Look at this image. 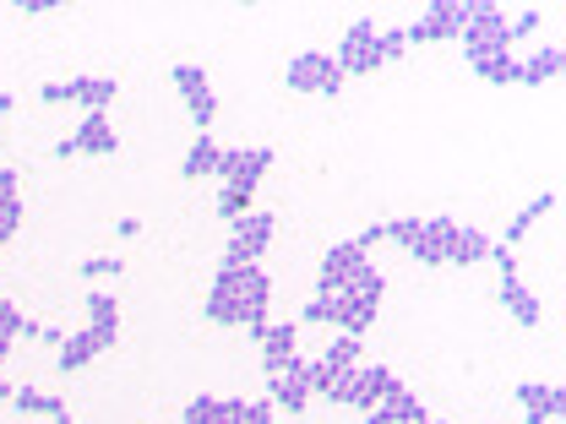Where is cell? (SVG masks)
<instances>
[{
  "mask_svg": "<svg viewBox=\"0 0 566 424\" xmlns=\"http://www.w3.org/2000/svg\"><path fill=\"white\" fill-rule=\"evenodd\" d=\"M268 305H273V278L262 267H218V278L202 299V316L213 326H240L251 343H262Z\"/></svg>",
  "mask_w": 566,
  "mask_h": 424,
  "instance_id": "1",
  "label": "cell"
},
{
  "mask_svg": "<svg viewBox=\"0 0 566 424\" xmlns=\"http://www.w3.org/2000/svg\"><path fill=\"white\" fill-rule=\"evenodd\" d=\"M463 55L468 66L479 60H496V55H512V38H507V11L490 5V0H463Z\"/></svg>",
  "mask_w": 566,
  "mask_h": 424,
  "instance_id": "2",
  "label": "cell"
},
{
  "mask_svg": "<svg viewBox=\"0 0 566 424\" xmlns=\"http://www.w3.org/2000/svg\"><path fill=\"white\" fill-rule=\"evenodd\" d=\"M273 234H279V218H273V213H262V207H251V213L235 224L229 245H224V267H262V256H268Z\"/></svg>",
  "mask_w": 566,
  "mask_h": 424,
  "instance_id": "3",
  "label": "cell"
},
{
  "mask_svg": "<svg viewBox=\"0 0 566 424\" xmlns=\"http://www.w3.org/2000/svg\"><path fill=\"white\" fill-rule=\"evenodd\" d=\"M283 82H288V93H316V99H338V93H343V71L332 66L327 49H305V55H294L288 71H283Z\"/></svg>",
  "mask_w": 566,
  "mask_h": 424,
  "instance_id": "4",
  "label": "cell"
},
{
  "mask_svg": "<svg viewBox=\"0 0 566 424\" xmlns=\"http://www.w3.org/2000/svg\"><path fill=\"white\" fill-rule=\"evenodd\" d=\"M44 104H82L88 115H110V104L121 99L115 77H71V82H44L38 88Z\"/></svg>",
  "mask_w": 566,
  "mask_h": 424,
  "instance_id": "5",
  "label": "cell"
},
{
  "mask_svg": "<svg viewBox=\"0 0 566 424\" xmlns=\"http://www.w3.org/2000/svg\"><path fill=\"white\" fill-rule=\"evenodd\" d=\"M332 66L343 71V82L349 77H376L382 71V49H376V22H349V33L338 38V49H332Z\"/></svg>",
  "mask_w": 566,
  "mask_h": 424,
  "instance_id": "6",
  "label": "cell"
},
{
  "mask_svg": "<svg viewBox=\"0 0 566 424\" xmlns=\"http://www.w3.org/2000/svg\"><path fill=\"white\" fill-rule=\"evenodd\" d=\"M174 93L185 104V115L196 121V137H207V126L218 121V99H213V82L202 66H174Z\"/></svg>",
  "mask_w": 566,
  "mask_h": 424,
  "instance_id": "7",
  "label": "cell"
},
{
  "mask_svg": "<svg viewBox=\"0 0 566 424\" xmlns=\"http://www.w3.org/2000/svg\"><path fill=\"white\" fill-rule=\"evenodd\" d=\"M115 158L121 152V137H115V121L110 115H82V126L66 141H55V158Z\"/></svg>",
  "mask_w": 566,
  "mask_h": 424,
  "instance_id": "8",
  "label": "cell"
},
{
  "mask_svg": "<svg viewBox=\"0 0 566 424\" xmlns=\"http://www.w3.org/2000/svg\"><path fill=\"white\" fill-rule=\"evenodd\" d=\"M268 169H273V147H224V158H218V180L235 191H251V196Z\"/></svg>",
  "mask_w": 566,
  "mask_h": 424,
  "instance_id": "9",
  "label": "cell"
},
{
  "mask_svg": "<svg viewBox=\"0 0 566 424\" xmlns=\"http://www.w3.org/2000/svg\"><path fill=\"white\" fill-rule=\"evenodd\" d=\"M115 343H121V326H82V332H71V337L55 348V359H60V370L71 376V370L93 365L99 354H110Z\"/></svg>",
  "mask_w": 566,
  "mask_h": 424,
  "instance_id": "10",
  "label": "cell"
},
{
  "mask_svg": "<svg viewBox=\"0 0 566 424\" xmlns=\"http://www.w3.org/2000/svg\"><path fill=\"white\" fill-rule=\"evenodd\" d=\"M457 33H463V0H435L404 27L409 44H441V38H457Z\"/></svg>",
  "mask_w": 566,
  "mask_h": 424,
  "instance_id": "11",
  "label": "cell"
},
{
  "mask_svg": "<svg viewBox=\"0 0 566 424\" xmlns=\"http://www.w3.org/2000/svg\"><path fill=\"white\" fill-rule=\"evenodd\" d=\"M310 359H288L279 376H268V409L273 414H299L310 403Z\"/></svg>",
  "mask_w": 566,
  "mask_h": 424,
  "instance_id": "12",
  "label": "cell"
},
{
  "mask_svg": "<svg viewBox=\"0 0 566 424\" xmlns=\"http://www.w3.org/2000/svg\"><path fill=\"white\" fill-rule=\"evenodd\" d=\"M404 381L387 370V365H360L354 370V392H349V409H360V414H371V409H382L393 392H398Z\"/></svg>",
  "mask_w": 566,
  "mask_h": 424,
  "instance_id": "13",
  "label": "cell"
},
{
  "mask_svg": "<svg viewBox=\"0 0 566 424\" xmlns=\"http://www.w3.org/2000/svg\"><path fill=\"white\" fill-rule=\"evenodd\" d=\"M518 403H523V424H556L566 414V392L556 381H523Z\"/></svg>",
  "mask_w": 566,
  "mask_h": 424,
  "instance_id": "14",
  "label": "cell"
},
{
  "mask_svg": "<svg viewBox=\"0 0 566 424\" xmlns=\"http://www.w3.org/2000/svg\"><path fill=\"white\" fill-rule=\"evenodd\" d=\"M371 256L354 245V240H343V245H332V251H321V273H316V288H349L354 273L365 267Z\"/></svg>",
  "mask_w": 566,
  "mask_h": 424,
  "instance_id": "15",
  "label": "cell"
},
{
  "mask_svg": "<svg viewBox=\"0 0 566 424\" xmlns=\"http://www.w3.org/2000/svg\"><path fill=\"white\" fill-rule=\"evenodd\" d=\"M288 359H299V321H268V332H262V370L279 376Z\"/></svg>",
  "mask_w": 566,
  "mask_h": 424,
  "instance_id": "16",
  "label": "cell"
},
{
  "mask_svg": "<svg viewBox=\"0 0 566 424\" xmlns=\"http://www.w3.org/2000/svg\"><path fill=\"white\" fill-rule=\"evenodd\" d=\"M452 234H457V224H452V218H424V224H420V240L409 245V256H415V262H424V267H446Z\"/></svg>",
  "mask_w": 566,
  "mask_h": 424,
  "instance_id": "17",
  "label": "cell"
},
{
  "mask_svg": "<svg viewBox=\"0 0 566 424\" xmlns=\"http://www.w3.org/2000/svg\"><path fill=\"white\" fill-rule=\"evenodd\" d=\"M310 398H321V403H349V392H354V370H327V365H310Z\"/></svg>",
  "mask_w": 566,
  "mask_h": 424,
  "instance_id": "18",
  "label": "cell"
},
{
  "mask_svg": "<svg viewBox=\"0 0 566 424\" xmlns=\"http://www.w3.org/2000/svg\"><path fill=\"white\" fill-rule=\"evenodd\" d=\"M501 305H507V316L518 321V326H540V299L523 288V278H501Z\"/></svg>",
  "mask_w": 566,
  "mask_h": 424,
  "instance_id": "19",
  "label": "cell"
},
{
  "mask_svg": "<svg viewBox=\"0 0 566 424\" xmlns=\"http://www.w3.org/2000/svg\"><path fill=\"white\" fill-rule=\"evenodd\" d=\"M485 256H490V240H485L474 224H457L452 251H446V267H474V262H485Z\"/></svg>",
  "mask_w": 566,
  "mask_h": 424,
  "instance_id": "20",
  "label": "cell"
},
{
  "mask_svg": "<svg viewBox=\"0 0 566 424\" xmlns=\"http://www.w3.org/2000/svg\"><path fill=\"white\" fill-rule=\"evenodd\" d=\"M218 158H224V147L213 137H196L191 147H185V163H180V174L185 180H213L218 174Z\"/></svg>",
  "mask_w": 566,
  "mask_h": 424,
  "instance_id": "21",
  "label": "cell"
},
{
  "mask_svg": "<svg viewBox=\"0 0 566 424\" xmlns=\"http://www.w3.org/2000/svg\"><path fill=\"white\" fill-rule=\"evenodd\" d=\"M566 66L562 44H545V49H534V60H523V88H545V82H556Z\"/></svg>",
  "mask_w": 566,
  "mask_h": 424,
  "instance_id": "22",
  "label": "cell"
},
{
  "mask_svg": "<svg viewBox=\"0 0 566 424\" xmlns=\"http://www.w3.org/2000/svg\"><path fill=\"white\" fill-rule=\"evenodd\" d=\"M338 316H343V288H316L299 310V321H310V326H338Z\"/></svg>",
  "mask_w": 566,
  "mask_h": 424,
  "instance_id": "23",
  "label": "cell"
},
{
  "mask_svg": "<svg viewBox=\"0 0 566 424\" xmlns=\"http://www.w3.org/2000/svg\"><path fill=\"white\" fill-rule=\"evenodd\" d=\"M360 348H365V337L338 332V337H327V348H321V359H316V365H327V370H360V365H365V359H360Z\"/></svg>",
  "mask_w": 566,
  "mask_h": 424,
  "instance_id": "24",
  "label": "cell"
},
{
  "mask_svg": "<svg viewBox=\"0 0 566 424\" xmlns=\"http://www.w3.org/2000/svg\"><path fill=\"white\" fill-rule=\"evenodd\" d=\"M11 403H16V414H27V420H55V414H66V403H60L55 392H38V387H16Z\"/></svg>",
  "mask_w": 566,
  "mask_h": 424,
  "instance_id": "25",
  "label": "cell"
},
{
  "mask_svg": "<svg viewBox=\"0 0 566 424\" xmlns=\"http://www.w3.org/2000/svg\"><path fill=\"white\" fill-rule=\"evenodd\" d=\"M545 213H556V191H540V196H534V202H529V207H523V213L507 224V240H501V245H518V240H523V234H529V229L545 218Z\"/></svg>",
  "mask_w": 566,
  "mask_h": 424,
  "instance_id": "26",
  "label": "cell"
},
{
  "mask_svg": "<svg viewBox=\"0 0 566 424\" xmlns=\"http://www.w3.org/2000/svg\"><path fill=\"white\" fill-rule=\"evenodd\" d=\"M474 77H479V82H490V88H507V82H523V60L496 55V60H479V66H474Z\"/></svg>",
  "mask_w": 566,
  "mask_h": 424,
  "instance_id": "27",
  "label": "cell"
},
{
  "mask_svg": "<svg viewBox=\"0 0 566 424\" xmlns=\"http://www.w3.org/2000/svg\"><path fill=\"white\" fill-rule=\"evenodd\" d=\"M38 332H44V326H38V321H27V316H22V310H16V305H11V299L0 294V343H16V337H38Z\"/></svg>",
  "mask_w": 566,
  "mask_h": 424,
  "instance_id": "28",
  "label": "cell"
},
{
  "mask_svg": "<svg viewBox=\"0 0 566 424\" xmlns=\"http://www.w3.org/2000/svg\"><path fill=\"white\" fill-rule=\"evenodd\" d=\"M218 424H279L268 403H246V398H224V420Z\"/></svg>",
  "mask_w": 566,
  "mask_h": 424,
  "instance_id": "29",
  "label": "cell"
},
{
  "mask_svg": "<svg viewBox=\"0 0 566 424\" xmlns=\"http://www.w3.org/2000/svg\"><path fill=\"white\" fill-rule=\"evenodd\" d=\"M382 409H387V414H393L398 424H424V420H430V414H424V403L415 398V392H409V387H398V392H393Z\"/></svg>",
  "mask_w": 566,
  "mask_h": 424,
  "instance_id": "30",
  "label": "cell"
},
{
  "mask_svg": "<svg viewBox=\"0 0 566 424\" xmlns=\"http://www.w3.org/2000/svg\"><path fill=\"white\" fill-rule=\"evenodd\" d=\"M251 207H257V196H251V191H235V185H224V191H218V218H224V224H240Z\"/></svg>",
  "mask_w": 566,
  "mask_h": 424,
  "instance_id": "31",
  "label": "cell"
},
{
  "mask_svg": "<svg viewBox=\"0 0 566 424\" xmlns=\"http://www.w3.org/2000/svg\"><path fill=\"white\" fill-rule=\"evenodd\" d=\"M88 326H121V299L115 294H88Z\"/></svg>",
  "mask_w": 566,
  "mask_h": 424,
  "instance_id": "32",
  "label": "cell"
},
{
  "mask_svg": "<svg viewBox=\"0 0 566 424\" xmlns=\"http://www.w3.org/2000/svg\"><path fill=\"white\" fill-rule=\"evenodd\" d=\"M218 420H224V398H207V392L191 398L185 414H180V424H218Z\"/></svg>",
  "mask_w": 566,
  "mask_h": 424,
  "instance_id": "33",
  "label": "cell"
},
{
  "mask_svg": "<svg viewBox=\"0 0 566 424\" xmlns=\"http://www.w3.org/2000/svg\"><path fill=\"white\" fill-rule=\"evenodd\" d=\"M82 278H88V283L126 278V262H121V256H88V262H82Z\"/></svg>",
  "mask_w": 566,
  "mask_h": 424,
  "instance_id": "34",
  "label": "cell"
},
{
  "mask_svg": "<svg viewBox=\"0 0 566 424\" xmlns=\"http://www.w3.org/2000/svg\"><path fill=\"white\" fill-rule=\"evenodd\" d=\"M376 49H382V66H393L404 49H409V38H404V27H376Z\"/></svg>",
  "mask_w": 566,
  "mask_h": 424,
  "instance_id": "35",
  "label": "cell"
},
{
  "mask_svg": "<svg viewBox=\"0 0 566 424\" xmlns=\"http://www.w3.org/2000/svg\"><path fill=\"white\" fill-rule=\"evenodd\" d=\"M22 229V196H11V202H0V251H5V240Z\"/></svg>",
  "mask_w": 566,
  "mask_h": 424,
  "instance_id": "36",
  "label": "cell"
},
{
  "mask_svg": "<svg viewBox=\"0 0 566 424\" xmlns=\"http://www.w3.org/2000/svg\"><path fill=\"white\" fill-rule=\"evenodd\" d=\"M420 224H424V218H393V224H387V240L409 251V245L420 240Z\"/></svg>",
  "mask_w": 566,
  "mask_h": 424,
  "instance_id": "37",
  "label": "cell"
},
{
  "mask_svg": "<svg viewBox=\"0 0 566 424\" xmlns=\"http://www.w3.org/2000/svg\"><path fill=\"white\" fill-rule=\"evenodd\" d=\"M540 22H545V16L529 5V11H518V16L507 22V38H529V33H540Z\"/></svg>",
  "mask_w": 566,
  "mask_h": 424,
  "instance_id": "38",
  "label": "cell"
},
{
  "mask_svg": "<svg viewBox=\"0 0 566 424\" xmlns=\"http://www.w3.org/2000/svg\"><path fill=\"white\" fill-rule=\"evenodd\" d=\"M490 262H496L501 278H518V256H512V245H490Z\"/></svg>",
  "mask_w": 566,
  "mask_h": 424,
  "instance_id": "39",
  "label": "cell"
},
{
  "mask_svg": "<svg viewBox=\"0 0 566 424\" xmlns=\"http://www.w3.org/2000/svg\"><path fill=\"white\" fill-rule=\"evenodd\" d=\"M11 196H22V180H16L11 163H0V202H11Z\"/></svg>",
  "mask_w": 566,
  "mask_h": 424,
  "instance_id": "40",
  "label": "cell"
},
{
  "mask_svg": "<svg viewBox=\"0 0 566 424\" xmlns=\"http://www.w3.org/2000/svg\"><path fill=\"white\" fill-rule=\"evenodd\" d=\"M382 240H387V224H371V229H365V234H360L354 245H360V251H376Z\"/></svg>",
  "mask_w": 566,
  "mask_h": 424,
  "instance_id": "41",
  "label": "cell"
},
{
  "mask_svg": "<svg viewBox=\"0 0 566 424\" xmlns=\"http://www.w3.org/2000/svg\"><path fill=\"white\" fill-rule=\"evenodd\" d=\"M11 11H16V16H44V11H49V5H44V0H16V5H11Z\"/></svg>",
  "mask_w": 566,
  "mask_h": 424,
  "instance_id": "42",
  "label": "cell"
},
{
  "mask_svg": "<svg viewBox=\"0 0 566 424\" xmlns=\"http://www.w3.org/2000/svg\"><path fill=\"white\" fill-rule=\"evenodd\" d=\"M38 343H49V348H60V343H66V332H60V326H44V332H38Z\"/></svg>",
  "mask_w": 566,
  "mask_h": 424,
  "instance_id": "43",
  "label": "cell"
},
{
  "mask_svg": "<svg viewBox=\"0 0 566 424\" xmlns=\"http://www.w3.org/2000/svg\"><path fill=\"white\" fill-rule=\"evenodd\" d=\"M365 424H398V420H393L387 409H371V414H365Z\"/></svg>",
  "mask_w": 566,
  "mask_h": 424,
  "instance_id": "44",
  "label": "cell"
},
{
  "mask_svg": "<svg viewBox=\"0 0 566 424\" xmlns=\"http://www.w3.org/2000/svg\"><path fill=\"white\" fill-rule=\"evenodd\" d=\"M11 392H16V387H11V381H5V370H0V403H11Z\"/></svg>",
  "mask_w": 566,
  "mask_h": 424,
  "instance_id": "45",
  "label": "cell"
},
{
  "mask_svg": "<svg viewBox=\"0 0 566 424\" xmlns=\"http://www.w3.org/2000/svg\"><path fill=\"white\" fill-rule=\"evenodd\" d=\"M11 110H16V99H11V93H0V115H11Z\"/></svg>",
  "mask_w": 566,
  "mask_h": 424,
  "instance_id": "46",
  "label": "cell"
},
{
  "mask_svg": "<svg viewBox=\"0 0 566 424\" xmlns=\"http://www.w3.org/2000/svg\"><path fill=\"white\" fill-rule=\"evenodd\" d=\"M5 354H11V343H0V370H5Z\"/></svg>",
  "mask_w": 566,
  "mask_h": 424,
  "instance_id": "47",
  "label": "cell"
},
{
  "mask_svg": "<svg viewBox=\"0 0 566 424\" xmlns=\"http://www.w3.org/2000/svg\"><path fill=\"white\" fill-rule=\"evenodd\" d=\"M55 424H77V420H71V414H55Z\"/></svg>",
  "mask_w": 566,
  "mask_h": 424,
  "instance_id": "48",
  "label": "cell"
},
{
  "mask_svg": "<svg viewBox=\"0 0 566 424\" xmlns=\"http://www.w3.org/2000/svg\"><path fill=\"white\" fill-rule=\"evenodd\" d=\"M424 424H446V420H424Z\"/></svg>",
  "mask_w": 566,
  "mask_h": 424,
  "instance_id": "49",
  "label": "cell"
}]
</instances>
